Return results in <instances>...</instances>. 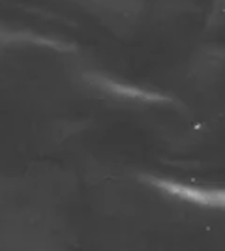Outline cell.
Returning <instances> with one entry per match:
<instances>
[{"label":"cell","instance_id":"6da1fadb","mask_svg":"<svg viewBox=\"0 0 225 251\" xmlns=\"http://www.w3.org/2000/svg\"><path fill=\"white\" fill-rule=\"evenodd\" d=\"M156 184L173 195L192 201V202H199L206 206H225V189H201L176 184V182H165V180H156Z\"/></svg>","mask_w":225,"mask_h":251}]
</instances>
